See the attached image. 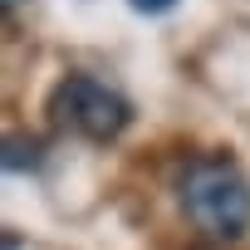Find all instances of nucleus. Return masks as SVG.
I'll list each match as a JSON object with an SVG mask.
<instances>
[{
	"mask_svg": "<svg viewBox=\"0 0 250 250\" xmlns=\"http://www.w3.org/2000/svg\"><path fill=\"white\" fill-rule=\"evenodd\" d=\"M49 118L64 133L83 138V143H113V138L128 133L133 103L123 98L113 83L93 79V74H64L49 88Z\"/></svg>",
	"mask_w": 250,
	"mask_h": 250,
	"instance_id": "nucleus-2",
	"label": "nucleus"
},
{
	"mask_svg": "<svg viewBox=\"0 0 250 250\" xmlns=\"http://www.w3.org/2000/svg\"><path fill=\"white\" fill-rule=\"evenodd\" d=\"M177 201L211 240H240L250 230V177L230 152H196L177 172Z\"/></svg>",
	"mask_w": 250,
	"mask_h": 250,
	"instance_id": "nucleus-1",
	"label": "nucleus"
},
{
	"mask_svg": "<svg viewBox=\"0 0 250 250\" xmlns=\"http://www.w3.org/2000/svg\"><path fill=\"white\" fill-rule=\"evenodd\" d=\"M15 5H20V0H5V10H15Z\"/></svg>",
	"mask_w": 250,
	"mask_h": 250,
	"instance_id": "nucleus-5",
	"label": "nucleus"
},
{
	"mask_svg": "<svg viewBox=\"0 0 250 250\" xmlns=\"http://www.w3.org/2000/svg\"><path fill=\"white\" fill-rule=\"evenodd\" d=\"M128 5L138 15H167V10H177V0H128Z\"/></svg>",
	"mask_w": 250,
	"mask_h": 250,
	"instance_id": "nucleus-4",
	"label": "nucleus"
},
{
	"mask_svg": "<svg viewBox=\"0 0 250 250\" xmlns=\"http://www.w3.org/2000/svg\"><path fill=\"white\" fill-rule=\"evenodd\" d=\"M44 147L35 143V138H20V133H10L5 138V172H35L44 157H40Z\"/></svg>",
	"mask_w": 250,
	"mask_h": 250,
	"instance_id": "nucleus-3",
	"label": "nucleus"
}]
</instances>
